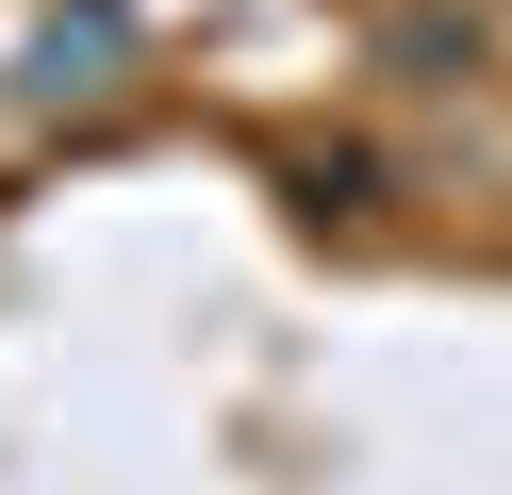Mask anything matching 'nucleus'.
I'll use <instances>...</instances> for the list:
<instances>
[{"instance_id":"f257e3e1","label":"nucleus","mask_w":512,"mask_h":495,"mask_svg":"<svg viewBox=\"0 0 512 495\" xmlns=\"http://www.w3.org/2000/svg\"><path fill=\"white\" fill-rule=\"evenodd\" d=\"M116 50H133V17H116V0H83V17H50L34 50H17V99H34V116H67V99L116 83Z\"/></svg>"},{"instance_id":"f03ea898","label":"nucleus","mask_w":512,"mask_h":495,"mask_svg":"<svg viewBox=\"0 0 512 495\" xmlns=\"http://www.w3.org/2000/svg\"><path fill=\"white\" fill-rule=\"evenodd\" d=\"M479 66V17H397V83H463Z\"/></svg>"}]
</instances>
